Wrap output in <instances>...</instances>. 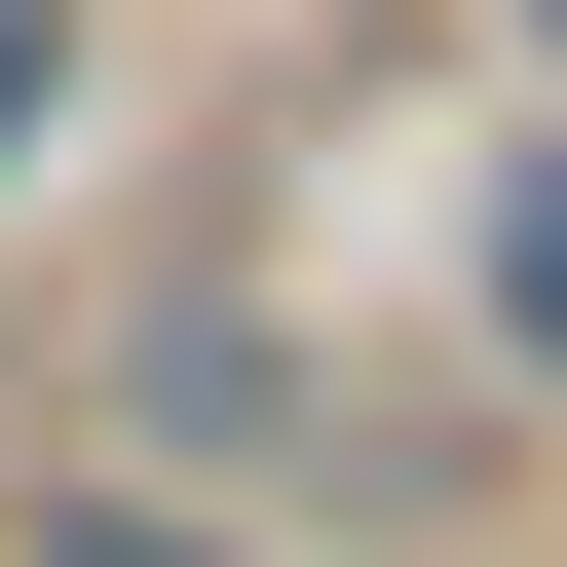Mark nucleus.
<instances>
[{"label":"nucleus","mask_w":567,"mask_h":567,"mask_svg":"<svg viewBox=\"0 0 567 567\" xmlns=\"http://www.w3.org/2000/svg\"><path fill=\"white\" fill-rule=\"evenodd\" d=\"M492 341H529V379H567V152H529V189H492Z\"/></svg>","instance_id":"obj_1"},{"label":"nucleus","mask_w":567,"mask_h":567,"mask_svg":"<svg viewBox=\"0 0 567 567\" xmlns=\"http://www.w3.org/2000/svg\"><path fill=\"white\" fill-rule=\"evenodd\" d=\"M39 114H76V0H0V152H39Z\"/></svg>","instance_id":"obj_2"},{"label":"nucleus","mask_w":567,"mask_h":567,"mask_svg":"<svg viewBox=\"0 0 567 567\" xmlns=\"http://www.w3.org/2000/svg\"><path fill=\"white\" fill-rule=\"evenodd\" d=\"M39 567H227V529H152V492H76V529H39Z\"/></svg>","instance_id":"obj_3"},{"label":"nucleus","mask_w":567,"mask_h":567,"mask_svg":"<svg viewBox=\"0 0 567 567\" xmlns=\"http://www.w3.org/2000/svg\"><path fill=\"white\" fill-rule=\"evenodd\" d=\"M529 39H567V0H529Z\"/></svg>","instance_id":"obj_4"}]
</instances>
